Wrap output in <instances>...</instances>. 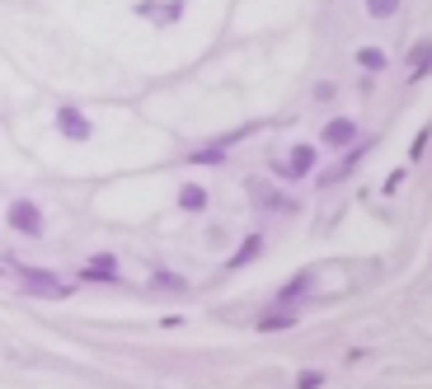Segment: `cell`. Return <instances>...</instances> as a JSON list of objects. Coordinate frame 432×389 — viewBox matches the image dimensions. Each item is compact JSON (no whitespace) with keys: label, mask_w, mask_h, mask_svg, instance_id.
Returning <instances> with one entry per match:
<instances>
[{"label":"cell","mask_w":432,"mask_h":389,"mask_svg":"<svg viewBox=\"0 0 432 389\" xmlns=\"http://www.w3.org/2000/svg\"><path fill=\"white\" fill-rule=\"evenodd\" d=\"M292 314H263V319H259V328H263V333H287V328H292Z\"/></svg>","instance_id":"obj_9"},{"label":"cell","mask_w":432,"mask_h":389,"mask_svg":"<svg viewBox=\"0 0 432 389\" xmlns=\"http://www.w3.org/2000/svg\"><path fill=\"white\" fill-rule=\"evenodd\" d=\"M197 165H216V160H221V145H212V150H197Z\"/></svg>","instance_id":"obj_16"},{"label":"cell","mask_w":432,"mask_h":389,"mask_svg":"<svg viewBox=\"0 0 432 389\" xmlns=\"http://www.w3.org/2000/svg\"><path fill=\"white\" fill-rule=\"evenodd\" d=\"M259 249H263V239H259V234H250V239H245V249L230 258V267H240V263H250V258H259Z\"/></svg>","instance_id":"obj_10"},{"label":"cell","mask_w":432,"mask_h":389,"mask_svg":"<svg viewBox=\"0 0 432 389\" xmlns=\"http://www.w3.org/2000/svg\"><path fill=\"white\" fill-rule=\"evenodd\" d=\"M428 71H432V38H423L409 47V80H423Z\"/></svg>","instance_id":"obj_6"},{"label":"cell","mask_w":432,"mask_h":389,"mask_svg":"<svg viewBox=\"0 0 432 389\" xmlns=\"http://www.w3.org/2000/svg\"><path fill=\"white\" fill-rule=\"evenodd\" d=\"M57 127H61L66 141H85V136H90V118H85L80 108H61L57 113Z\"/></svg>","instance_id":"obj_2"},{"label":"cell","mask_w":432,"mask_h":389,"mask_svg":"<svg viewBox=\"0 0 432 389\" xmlns=\"http://www.w3.org/2000/svg\"><path fill=\"white\" fill-rule=\"evenodd\" d=\"M423 150H428V132H418L409 141V160H423Z\"/></svg>","instance_id":"obj_15"},{"label":"cell","mask_w":432,"mask_h":389,"mask_svg":"<svg viewBox=\"0 0 432 389\" xmlns=\"http://www.w3.org/2000/svg\"><path fill=\"white\" fill-rule=\"evenodd\" d=\"M287 178H306L315 174V145H292V155H287Z\"/></svg>","instance_id":"obj_3"},{"label":"cell","mask_w":432,"mask_h":389,"mask_svg":"<svg viewBox=\"0 0 432 389\" xmlns=\"http://www.w3.org/2000/svg\"><path fill=\"white\" fill-rule=\"evenodd\" d=\"M386 61H390V56L381 52V47H362V52H357V66H362V71H386Z\"/></svg>","instance_id":"obj_8"},{"label":"cell","mask_w":432,"mask_h":389,"mask_svg":"<svg viewBox=\"0 0 432 389\" xmlns=\"http://www.w3.org/2000/svg\"><path fill=\"white\" fill-rule=\"evenodd\" d=\"M150 291H183V277H174V272H155V277H150Z\"/></svg>","instance_id":"obj_12"},{"label":"cell","mask_w":432,"mask_h":389,"mask_svg":"<svg viewBox=\"0 0 432 389\" xmlns=\"http://www.w3.org/2000/svg\"><path fill=\"white\" fill-rule=\"evenodd\" d=\"M179 207L183 212H207V192L197 188V183H183L179 188Z\"/></svg>","instance_id":"obj_7"},{"label":"cell","mask_w":432,"mask_h":389,"mask_svg":"<svg viewBox=\"0 0 432 389\" xmlns=\"http://www.w3.org/2000/svg\"><path fill=\"white\" fill-rule=\"evenodd\" d=\"M395 10H399V0H366V14H371V19H390Z\"/></svg>","instance_id":"obj_11"},{"label":"cell","mask_w":432,"mask_h":389,"mask_svg":"<svg viewBox=\"0 0 432 389\" xmlns=\"http://www.w3.org/2000/svg\"><path fill=\"white\" fill-rule=\"evenodd\" d=\"M5 221H10L19 234H29V239H38V234H43V212H38L34 202H24V197H19V202H10Z\"/></svg>","instance_id":"obj_1"},{"label":"cell","mask_w":432,"mask_h":389,"mask_svg":"<svg viewBox=\"0 0 432 389\" xmlns=\"http://www.w3.org/2000/svg\"><path fill=\"white\" fill-rule=\"evenodd\" d=\"M179 10H183L179 0H174V5H150V0L141 5V14H155V19H179Z\"/></svg>","instance_id":"obj_13"},{"label":"cell","mask_w":432,"mask_h":389,"mask_svg":"<svg viewBox=\"0 0 432 389\" xmlns=\"http://www.w3.org/2000/svg\"><path fill=\"white\" fill-rule=\"evenodd\" d=\"M301 291H306V277H296L292 286H282V301H296V296H301Z\"/></svg>","instance_id":"obj_17"},{"label":"cell","mask_w":432,"mask_h":389,"mask_svg":"<svg viewBox=\"0 0 432 389\" xmlns=\"http://www.w3.org/2000/svg\"><path fill=\"white\" fill-rule=\"evenodd\" d=\"M24 281H29V291H43V296H66V286H61L52 272H38V267H14Z\"/></svg>","instance_id":"obj_4"},{"label":"cell","mask_w":432,"mask_h":389,"mask_svg":"<svg viewBox=\"0 0 432 389\" xmlns=\"http://www.w3.org/2000/svg\"><path fill=\"white\" fill-rule=\"evenodd\" d=\"M296 385H301V389H315V385H324V375H319V370H301V375H296Z\"/></svg>","instance_id":"obj_14"},{"label":"cell","mask_w":432,"mask_h":389,"mask_svg":"<svg viewBox=\"0 0 432 389\" xmlns=\"http://www.w3.org/2000/svg\"><path fill=\"white\" fill-rule=\"evenodd\" d=\"M357 141V123L353 118H334L329 127H324V145H334V150H343V145Z\"/></svg>","instance_id":"obj_5"},{"label":"cell","mask_w":432,"mask_h":389,"mask_svg":"<svg viewBox=\"0 0 432 389\" xmlns=\"http://www.w3.org/2000/svg\"><path fill=\"white\" fill-rule=\"evenodd\" d=\"M315 99H319V103L334 99V85H329V80H319V85H315Z\"/></svg>","instance_id":"obj_18"}]
</instances>
